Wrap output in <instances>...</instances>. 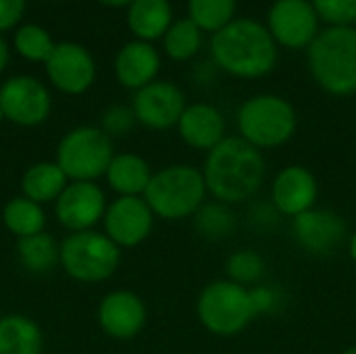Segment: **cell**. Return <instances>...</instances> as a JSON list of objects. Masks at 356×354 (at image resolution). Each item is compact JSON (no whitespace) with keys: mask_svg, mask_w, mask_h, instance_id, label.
Returning <instances> with one entry per match:
<instances>
[{"mask_svg":"<svg viewBox=\"0 0 356 354\" xmlns=\"http://www.w3.org/2000/svg\"><path fill=\"white\" fill-rule=\"evenodd\" d=\"M202 175L213 200L232 207L257 196L265 184L267 165L259 148L240 136H225L211 152H207Z\"/></svg>","mask_w":356,"mask_h":354,"instance_id":"1","label":"cell"},{"mask_svg":"<svg viewBox=\"0 0 356 354\" xmlns=\"http://www.w3.org/2000/svg\"><path fill=\"white\" fill-rule=\"evenodd\" d=\"M213 61L229 75L257 79L267 75L277 61L275 40L254 19H236L211 40Z\"/></svg>","mask_w":356,"mask_h":354,"instance_id":"2","label":"cell"},{"mask_svg":"<svg viewBox=\"0 0 356 354\" xmlns=\"http://www.w3.org/2000/svg\"><path fill=\"white\" fill-rule=\"evenodd\" d=\"M207 194L202 169L175 163L152 173L144 200L156 219L181 221L194 217V213L207 202Z\"/></svg>","mask_w":356,"mask_h":354,"instance_id":"3","label":"cell"},{"mask_svg":"<svg viewBox=\"0 0 356 354\" xmlns=\"http://www.w3.org/2000/svg\"><path fill=\"white\" fill-rule=\"evenodd\" d=\"M313 79L332 96L356 94V29L330 27L309 46Z\"/></svg>","mask_w":356,"mask_h":354,"instance_id":"4","label":"cell"},{"mask_svg":"<svg viewBox=\"0 0 356 354\" xmlns=\"http://www.w3.org/2000/svg\"><path fill=\"white\" fill-rule=\"evenodd\" d=\"M200 325L213 336L232 338L242 334L254 319L250 288L225 280H215L202 288L196 300Z\"/></svg>","mask_w":356,"mask_h":354,"instance_id":"5","label":"cell"},{"mask_svg":"<svg viewBox=\"0 0 356 354\" xmlns=\"http://www.w3.org/2000/svg\"><path fill=\"white\" fill-rule=\"evenodd\" d=\"M119 265L121 248L98 230L67 234L60 242V269L77 284H102L117 273Z\"/></svg>","mask_w":356,"mask_h":354,"instance_id":"6","label":"cell"},{"mask_svg":"<svg viewBox=\"0 0 356 354\" xmlns=\"http://www.w3.org/2000/svg\"><path fill=\"white\" fill-rule=\"evenodd\" d=\"M296 111L282 96H252L238 111L240 138L259 150L284 146L296 134Z\"/></svg>","mask_w":356,"mask_h":354,"instance_id":"7","label":"cell"},{"mask_svg":"<svg viewBox=\"0 0 356 354\" xmlns=\"http://www.w3.org/2000/svg\"><path fill=\"white\" fill-rule=\"evenodd\" d=\"M115 156L113 140L94 125L67 131L56 144V165L69 182H98Z\"/></svg>","mask_w":356,"mask_h":354,"instance_id":"8","label":"cell"},{"mask_svg":"<svg viewBox=\"0 0 356 354\" xmlns=\"http://www.w3.org/2000/svg\"><path fill=\"white\" fill-rule=\"evenodd\" d=\"M292 234L296 244L311 257H334L348 244L350 232L344 217L332 209H311L292 219Z\"/></svg>","mask_w":356,"mask_h":354,"instance_id":"9","label":"cell"},{"mask_svg":"<svg viewBox=\"0 0 356 354\" xmlns=\"http://www.w3.org/2000/svg\"><path fill=\"white\" fill-rule=\"evenodd\" d=\"M108 200L98 182H69L54 202V219L67 234L90 232L102 223Z\"/></svg>","mask_w":356,"mask_h":354,"instance_id":"10","label":"cell"},{"mask_svg":"<svg viewBox=\"0 0 356 354\" xmlns=\"http://www.w3.org/2000/svg\"><path fill=\"white\" fill-rule=\"evenodd\" d=\"M154 221L156 217L144 196H117L108 202L100 225L102 234L125 250L144 244L152 234Z\"/></svg>","mask_w":356,"mask_h":354,"instance_id":"11","label":"cell"},{"mask_svg":"<svg viewBox=\"0 0 356 354\" xmlns=\"http://www.w3.org/2000/svg\"><path fill=\"white\" fill-rule=\"evenodd\" d=\"M0 108L6 121L21 127L42 125L52 111L48 88L29 75H17L0 86Z\"/></svg>","mask_w":356,"mask_h":354,"instance_id":"12","label":"cell"},{"mask_svg":"<svg viewBox=\"0 0 356 354\" xmlns=\"http://www.w3.org/2000/svg\"><path fill=\"white\" fill-rule=\"evenodd\" d=\"M96 321L104 336L127 342L146 328L148 309L140 294L131 290H111L98 303Z\"/></svg>","mask_w":356,"mask_h":354,"instance_id":"13","label":"cell"},{"mask_svg":"<svg viewBox=\"0 0 356 354\" xmlns=\"http://www.w3.org/2000/svg\"><path fill=\"white\" fill-rule=\"evenodd\" d=\"M319 15L309 0H275L269 8L267 29L275 44L292 50L309 48L319 35Z\"/></svg>","mask_w":356,"mask_h":354,"instance_id":"14","label":"cell"},{"mask_svg":"<svg viewBox=\"0 0 356 354\" xmlns=\"http://www.w3.org/2000/svg\"><path fill=\"white\" fill-rule=\"evenodd\" d=\"M186 106L184 92L171 81H152L140 88L131 102L136 121L154 131L177 127Z\"/></svg>","mask_w":356,"mask_h":354,"instance_id":"15","label":"cell"},{"mask_svg":"<svg viewBox=\"0 0 356 354\" xmlns=\"http://www.w3.org/2000/svg\"><path fill=\"white\" fill-rule=\"evenodd\" d=\"M46 73L52 86L65 94H83L96 77L94 58L86 48L73 42L56 44L46 61Z\"/></svg>","mask_w":356,"mask_h":354,"instance_id":"16","label":"cell"},{"mask_svg":"<svg viewBox=\"0 0 356 354\" xmlns=\"http://www.w3.org/2000/svg\"><path fill=\"white\" fill-rule=\"evenodd\" d=\"M319 184L311 169L305 165L284 167L271 186V202L282 217H298L317 207Z\"/></svg>","mask_w":356,"mask_h":354,"instance_id":"17","label":"cell"},{"mask_svg":"<svg viewBox=\"0 0 356 354\" xmlns=\"http://www.w3.org/2000/svg\"><path fill=\"white\" fill-rule=\"evenodd\" d=\"M177 131L190 148L211 152L225 138V121L217 106L196 102L186 106L177 123Z\"/></svg>","mask_w":356,"mask_h":354,"instance_id":"18","label":"cell"},{"mask_svg":"<svg viewBox=\"0 0 356 354\" xmlns=\"http://www.w3.org/2000/svg\"><path fill=\"white\" fill-rule=\"evenodd\" d=\"M159 67V52L154 50L152 44L142 40L125 44L115 58V75L119 83L136 92L154 81Z\"/></svg>","mask_w":356,"mask_h":354,"instance_id":"19","label":"cell"},{"mask_svg":"<svg viewBox=\"0 0 356 354\" xmlns=\"http://www.w3.org/2000/svg\"><path fill=\"white\" fill-rule=\"evenodd\" d=\"M150 163L136 152H115L104 182L117 196H144L152 179Z\"/></svg>","mask_w":356,"mask_h":354,"instance_id":"20","label":"cell"},{"mask_svg":"<svg viewBox=\"0 0 356 354\" xmlns=\"http://www.w3.org/2000/svg\"><path fill=\"white\" fill-rule=\"evenodd\" d=\"M44 332L35 319L23 313L0 317V354H42Z\"/></svg>","mask_w":356,"mask_h":354,"instance_id":"21","label":"cell"},{"mask_svg":"<svg viewBox=\"0 0 356 354\" xmlns=\"http://www.w3.org/2000/svg\"><path fill=\"white\" fill-rule=\"evenodd\" d=\"M69 179L56 161H38L29 165L21 175V196L38 204H54L67 188Z\"/></svg>","mask_w":356,"mask_h":354,"instance_id":"22","label":"cell"},{"mask_svg":"<svg viewBox=\"0 0 356 354\" xmlns=\"http://www.w3.org/2000/svg\"><path fill=\"white\" fill-rule=\"evenodd\" d=\"M17 259L31 275L52 273L56 267H60V242H56L48 232L21 238L17 240Z\"/></svg>","mask_w":356,"mask_h":354,"instance_id":"23","label":"cell"},{"mask_svg":"<svg viewBox=\"0 0 356 354\" xmlns=\"http://www.w3.org/2000/svg\"><path fill=\"white\" fill-rule=\"evenodd\" d=\"M46 219L44 207L25 196H13L2 207V225L17 240L46 232Z\"/></svg>","mask_w":356,"mask_h":354,"instance_id":"24","label":"cell"},{"mask_svg":"<svg viewBox=\"0 0 356 354\" xmlns=\"http://www.w3.org/2000/svg\"><path fill=\"white\" fill-rule=\"evenodd\" d=\"M127 23L142 42L156 40L171 27V6L167 0H134Z\"/></svg>","mask_w":356,"mask_h":354,"instance_id":"25","label":"cell"},{"mask_svg":"<svg viewBox=\"0 0 356 354\" xmlns=\"http://www.w3.org/2000/svg\"><path fill=\"white\" fill-rule=\"evenodd\" d=\"M194 230L202 240L223 242L238 230V217L234 209L219 200H207L192 217Z\"/></svg>","mask_w":356,"mask_h":354,"instance_id":"26","label":"cell"},{"mask_svg":"<svg viewBox=\"0 0 356 354\" xmlns=\"http://www.w3.org/2000/svg\"><path fill=\"white\" fill-rule=\"evenodd\" d=\"M265 269H267L265 259L252 248H240V250L232 252L229 259L225 261L227 280L234 284H240L244 288L259 286L263 282Z\"/></svg>","mask_w":356,"mask_h":354,"instance_id":"27","label":"cell"},{"mask_svg":"<svg viewBox=\"0 0 356 354\" xmlns=\"http://www.w3.org/2000/svg\"><path fill=\"white\" fill-rule=\"evenodd\" d=\"M202 44L200 27L188 17L171 23L165 33V50L173 61H188L192 58Z\"/></svg>","mask_w":356,"mask_h":354,"instance_id":"28","label":"cell"},{"mask_svg":"<svg viewBox=\"0 0 356 354\" xmlns=\"http://www.w3.org/2000/svg\"><path fill=\"white\" fill-rule=\"evenodd\" d=\"M190 19L204 31H219L234 21L236 0H188Z\"/></svg>","mask_w":356,"mask_h":354,"instance_id":"29","label":"cell"},{"mask_svg":"<svg viewBox=\"0 0 356 354\" xmlns=\"http://www.w3.org/2000/svg\"><path fill=\"white\" fill-rule=\"evenodd\" d=\"M15 46L19 50L21 56H25L27 61H48L54 44L48 35V31H44L38 25H25L17 31L15 35Z\"/></svg>","mask_w":356,"mask_h":354,"instance_id":"30","label":"cell"},{"mask_svg":"<svg viewBox=\"0 0 356 354\" xmlns=\"http://www.w3.org/2000/svg\"><path fill=\"white\" fill-rule=\"evenodd\" d=\"M319 19L334 27H350L356 21V0H313Z\"/></svg>","mask_w":356,"mask_h":354,"instance_id":"31","label":"cell"},{"mask_svg":"<svg viewBox=\"0 0 356 354\" xmlns=\"http://www.w3.org/2000/svg\"><path fill=\"white\" fill-rule=\"evenodd\" d=\"M136 115L131 106L125 104H111L108 108H104L102 117H100V129L113 140V138H123L127 136L134 125H136Z\"/></svg>","mask_w":356,"mask_h":354,"instance_id":"32","label":"cell"},{"mask_svg":"<svg viewBox=\"0 0 356 354\" xmlns=\"http://www.w3.org/2000/svg\"><path fill=\"white\" fill-rule=\"evenodd\" d=\"M248 223L254 227V230H271V227H275L277 225V221H280V213H277V209L273 207V202L271 200H261V202H254L252 207H250V211H248Z\"/></svg>","mask_w":356,"mask_h":354,"instance_id":"33","label":"cell"},{"mask_svg":"<svg viewBox=\"0 0 356 354\" xmlns=\"http://www.w3.org/2000/svg\"><path fill=\"white\" fill-rule=\"evenodd\" d=\"M250 298H252V307H254L257 317L273 313L277 307V292L269 286H263V284L250 288Z\"/></svg>","mask_w":356,"mask_h":354,"instance_id":"34","label":"cell"},{"mask_svg":"<svg viewBox=\"0 0 356 354\" xmlns=\"http://www.w3.org/2000/svg\"><path fill=\"white\" fill-rule=\"evenodd\" d=\"M25 0H0V31L10 29L23 15Z\"/></svg>","mask_w":356,"mask_h":354,"instance_id":"35","label":"cell"},{"mask_svg":"<svg viewBox=\"0 0 356 354\" xmlns=\"http://www.w3.org/2000/svg\"><path fill=\"white\" fill-rule=\"evenodd\" d=\"M6 63H8V48H6V42L0 35V73L4 71Z\"/></svg>","mask_w":356,"mask_h":354,"instance_id":"36","label":"cell"},{"mask_svg":"<svg viewBox=\"0 0 356 354\" xmlns=\"http://www.w3.org/2000/svg\"><path fill=\"white\" fill-rule=\"evenodd\" d=\"M346 250H348V257L353 259V263H356V232L350 234L348 244H346Z\"/></svg>","mask_w":356,"mask_h":354,"instance_id":"37","label":"cell"},{"mask_svg":"<svg viewBox=\"0 0 356 354\" xmlns=\"http://www.w3.org/2000/svg\"><path fill=\"white\" fill-rule=\"evenodd\" d=\"M100 2H104L108 6H123V4H131L134 0H100Z\"/></svg>","mask_w":356,"mask_h":354,"instance_id":"38","label":"cell"},{"mask_svg":"<svg viewBox=\"0 0 356 354\" xmlns=\"http://www.w3.org/2000/svg\"><path fill=\"white\" fill-rule=\"evenodd\" d=\"M342 354H356V344L355 346H348V348H346Z\"/></svg>","mask_w":356,"mask_h":354,"instance_id":"39","label":"cell"},{"mask_svg":"<svg viewBox=\"0 0 356 354\" xmlns=\"http://www.w3.org/2000/svg\"><path fill=\"white\" fill-rule=\"evenodd\" d=\"M2 121H4V115H2V108H0V125H2Z\"/></svg>","mask_w":356,"mask_h":354,"instance_id":"40","label":"cell"}]
</instances>
